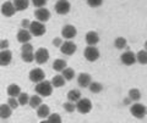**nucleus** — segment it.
<instances>
[{"mask_svg":"<svg viewBox=\"0 0 147 123\" xmlns=\"http://www.w3.org/2000/svg\"><path fill=\"white\" fill-rule=\"evenodd\" d=\"M34 17H36L37 21L43 22L44 23V22L49 21V19H50V11L45 7H38L34 11Z\"/></svg>","mask_w":147,"mask_h":123,"instance_id":"9b49d317","label":"nucleus"},{"mask_svg":"<svg viewBox=\"0 0 147 123\" xmlns=\"http://www.w3.org/2000/svg\"><path fill=\"white\" fill-rule=\"evenodd\" d=\"M49 60V51L45 48H39L36 50L34 53V61L38 65H44L45 62H48Z\"/></svg>","mask_w":147,"mask_h":123,"instance_id":"0eeeda50","label":"nucleus"},{"mask_svg":"<svg viewBox=\"0 0 147 123\" xmlns=\"http://www.w3.org/2000/svg\"><path fill=\"white\" fill-rule=\"evenodd\" d=\"M40 104H42V96L40 95H32V96H30L28 105L32 108H37Z\"/></svg>","mask_w":147,"mask_h":123,"instance_id":"393cba45","label":"nucleus"},{"mask_svg":"<svg viewBox=\"0 0 147 123\" xmlns=\"http://www.w3.org/2000/svg\"><path fill=\"white\" fill-rule=\"evenodd\" d=\"M16 38H17V42H18V43H21V44L28 43L30 40L32 39V34H31V32H30L28 29L22 28V29H20V31L17 32Z\"/></svg>","mask_w":147,"mask_h":123,"instance_id":"2eb2a0df","label":"nucleus"},{"mask_svg":"<svg viewBox=\"0 0 147 123\" xmlns=\"http://www.w3.org/2000/svg\"><path fill=\"white\" fill-rule=\"evenodd\" d=\"M84 56L87 61H90V62H94V61H97L99 56H100V54H99V50L94 47V45H88L86 49H85V51H84Z\"/></svg>","mask_w":147,"mask_h":123,"instance_id":"20e7f679","label":"nucleus"},{"mask_svg":"<svg viewBox=\"0 0 147 123\" xmlns=\"http://www.w3.org/2000/svg\"><path fill=\"white\" fill-rule=\"evenodd\" d=\"M9 45H10V43H9L7 39H3L1 42H0V49L1 50H5L9 48Z\"/></svg>","mask_w":147,"mask_h":123,"instance_id":"58836bf2","label":"nucleus"},{"mask_svg":"<svg viewBox=\"0 0 147 123\" xmlns=\"http://www.w3.org/2000/svg\"><path fill=\"white\" fill-rule=\"evenodd\" d=\"M21 51L22 53H28V51H33V45L28 43H24L21 47Z\"/></svg>","mask_w":147,"mask_h":123,"instance_id":"c9c22d12","label":"nucleus"},{"mask_svg":"<svg viewBox=\"0 0 147 123\" xmlns=\"http://www.w3.org/2000/svg\"><path fill=\"white\" fill-rule=\"evenodd\" d=\"M36 93L40 95V96H43V98H47L49 96V95H52L53 93V85H52V82H49V80H42V82H39V83H37L36 85Z\"/></svg>","mask_w":147,"mask_h":123,"instance_id":"f257e3e1","label":"nucleus"},{"mask_svg":"<svg viewBox=\"0 0 147 123\" xmlns=\"http://www.w3.org/2000/svg\"><path fill=\"white\" fill-rule=\"evenodd\" d=\"M12 60V53L9 49L0 51V66H9Z\"/></svg>","mask_w":147,"mask_h":123,"instance_id":"4468645a","label":"nucleus"},{"mask_svg":"<svg viewBox=\"0 0 147 123\" xmlns=\"http://www.w3.org/2000/svg\"><path fill=\"white\" fill-rule=\"evenodd\" d=\"M75 104H76V110L80 113H84V115L88 113L92 110V101L87 98H81L79 101H76Z\"/></svg>","mask_w":147,"mask_h":123,"instance_id":"423d86ee","label":"nucleus"},{"mask_svg":"<svg viewBox=\"0 0 147 123\" xmlns=\"http://www.w3.org/2000/svg\"><path fill=\"white\" fill-rule=\"evenodd\" d=\"M7 104H9V106H10L12 110H16V108L20 106L17 98H13V96H9V99H7Z\"/></svg>","mask_w":147,"mask_h":123,"instance_id":"f704fd0d","label":"nucleus"},{"mask_svg":"<svg viewBox=\"0 0 147 123\" xmlns=\"http://www.w3.org/2000/svg\"><path fill=\"white\" fill-rule=\"evenodd\" d=\"M120 61L124 63L125 66H132L136 62V54H134L131 50H126L125 53L121 54L120 56Z\"/></svg>","mask_w":147,"mask_h":123,"instance_id":"9d476101","label":"nucleus"},{"mask_svg":"<svg viewBox=\"0 0 147 123\" xmlns=\"http://www.w3.org/2000/svg\"><path fill=\"white\" fill-rule=\"evenodd\" d=\"M76 50H77V45L74 42H71V40H66V42H64L61 44V47H60L61 54H64V55H67V56L74 55V54L76 53Z\"/></svg>","mask_w":147,"mask_h":123,"instance_id":"6e6552de","label":"nucleus"},{"mask_svg":"<svg viewBox=\"0 0 147 123\" xmlns=\"http://www.w3.org/2000/svg\"><path fill=\"white\" fill-rule=\"evenodd\" d=\"M85 40H86V43L88 45H96V44L99 43V35H98L97 32L90 31V32H87L86 33Z\"/></svg>","mask_w":147,"mask_h":123,"instance_id":"f3484780","label":"nucleus"},{"mask_svg":"<svg viewBox=\"0 0 147 123\" xmlns=\"http://www.w3.org/2000/svg\"><path fill=\"white\" fill-rule=\"evenodd\" d=\"M13 6H15L16 11H24L28 9L30 1L28 0H13Z\"/></svg>","mask_w":147,"mask_h":123,"instance_id":"5701e85b","label":"nucleus"},{"mask_svg":"<svg viewBox=\"0 0 147 123\" xmlns=\"http://www.w3.org/2000/svg\"><path fill=\"white\" fill-rule=\"evenodd\" d=\"M130 112H131V115L134 116L135 118H139V120H142V118H145L146 115H147V108L145 105H142L140 102H135V104H132L131 105V107H130Z\"/></svg>","mask_w":147,"mask_h":123,"instance_id":"f03ea898","label":"nucleus"},{"mask_svg":"<svg viewBox=\"0 0 147 123\" xmlns=\"http://www.w3.org/2000/svg\"><path fill=\"white\" fill-rule=\"evenodd\" d=\"M50 115V108L48 105H43L40 104L38 107H37V116L39 118H42V120H47V117Z\"/></svg>","mask_w":147,"mask_h":123,"instance_id":"a211bd4d","label":"nucleus"},{"mask_svg":"<svg viewBox=\"0 0 147 123\" xmlns=\"http://www.w3.org/2000/svg\"><path fill=\"white\" fill-rule=\"evenodd\" d=\"M136 62L141 63V65H147V51L146 50H140L136 54Z\"/></svg>","mask_w":147,"mask_h":123,"instance_id":"bb28decb","label":"nucleus"},{"mask_svg":"<svg viewBox=\"0 0 147 123\" xmlns=\"http://www.w3.org/2000/svg\"><path fill=\"white\" fill-rule=\"evenodd\" d=\"M48 0H32V4L36 6V7H43L45 6Z\"/></svg>","mask_w":147,"mask_h":123,"instance_id":"4c0bfd02","label":"nucleus"},{"mask_svg":"<svg viewBox=\"0 0 147 123\" xmlns=\"http://www.w3.org/2000/svg\"><path fill=\"white\" fill-rule=\"evenodd\" d=\"M17 100H18V104L20 106H25V105H28V101H30V95L27 93H20L17 96Z\"/></svg>","mask_w":147,"mask_h":123,"instance_id":"7c9ffc66","label":"nucleus"},{"mask_svg":"<svg viewBox=\"0 0 147 123\" xmlns=\"http://www.w3.org/2000/svg\"><path fill=\"white\" fill-rule=\"evenodd\" d=\"M88 89L91 93L98 94L103 90V85H102V83H99V82H91V84L88 85Z\"/></svg>","mask_w":147,"mask_h":123,"instance_id":"a878e982","label":"nucleus"},{"mask_svg":"<svg viewBox=\"0 0 147 123\" xmlns=\"http://www.w3.org/2000/svg\"><path fill=\"white\" fill-rule=\"evenodd\" d=\"M28 31L31 32L32 35H34V37H40V35L45 34V32H47V28H45V26H44L43 22L33 21V22H31Z\"/></svg>","mask_w":147,"mask_h":123,"instance_id":"7ed1b4c3","label":"nucleus"},{"mask_svg":"<svg viewBox=\"0 0 147 123\" xmlns=\"http://www.w3.org/2000/svg\"><path fill=\"white\" fill-rule=\"evenodd\" d=\"M52 67L55 72H63L64 68L67 67V63L65 60H63V59H57V60H54Z\"/></svg>","mask_w":147,"mask_h":123,"instance_id":"4be33fe9","label":"nucleus"},{"mask_svg":"<svg viewBox=\"0 0 147 123\" xmlns=\"http://www.w3.org/2000/svg\"><path fill=\"white\" fill-rule=\"evenodd\" d=\"M123 104L125 105V106H127V105H131V104H132V100L127 96V98H125V99L123 100Z\"/></svg>","mask_w":147,"mask_h":123,"instance_id":"79ce46f5","label":"nucleus"},{"mask_svg":"<svg viewBox=\"0 0 147 123\" xmlns=\"http://www.w3.org/2000/svg\"><path fill=\"white\" fill-rule=\"evenodd\" d=\"M54 10L59 15H66L71 10V4L69 0H58L54 5Z\"/></svg>","mask_w":147,"mask_h":123,"instance_id":"39448f33","label":"nucleus"},{"mask_svg":"<svg viewBox=\"0 0 147 123\" xmlns=\"http://www.w3.org/2000/svg\"><path fill=\"white\" fill-rule=\"evenodd\" d=\"M21 59L24 62H27L30 63L32 61H34V54L33 51H28V53H22L21 54Z\"/></svg>","mask_w":147,"mask_h":123,"instance_id":"2f4dec72","label":"nucleus"},{"mask_svg":"<svg viewBox=\"0 0 147 123\" xmlns=\"http://www.w3.org/2000/svg\"><path fill=\"white\" fill-rule=\"evenodd\" d=\"M91 76L88 73H85V72H82V73L79 74L77 77V84H79L81 88H88V85L91 84Z\"/></svg>","mask_w":147,"mask_h":123,"instance_id":"dca6fc26","label":"nucleus"},{"mask_svg":"<svg viewBox=\"0 0 147 123\" xmlns=\"http://www.w3.org/2000/svg\"><path fill=\"white\" fill-rule=\"evenodd\" d=\"M0 42H1V39H0Z\"/></svg>","mask_w":147,"mask_h":123,"instance_id":"c03bdc74","label":"nucleus"},{"mask_svg":"<svg viewBox=\"0 0 147 123\" xmlns=\"http://www.w3.org/2000/svg\"><path fill=\"white\" fill-rule=\"evenodd\" d=\"M6 93L9 96H13V98H17L18 96V94L21 93V88H20V85H17V84H10L7 86V89H6Z\"/></svg>","mask_w":147,"mask_h":123,"instance_id":"412c9836","label":"nucleus"},{"mask_svg":"<svg viewBox=\"0 0 147 123\" xmlns=\"http://www.w3.org/2000/svg\"><path fill=\"white\" fill-rule=\"evenodd\" d=\"M91 7H98L103 4V0H86Z\"/></svg>","mask_w":147,"mask_h":123,"instance_id":"e433bc0d","label":"nucleus"},{"mask_svg":"<svg viewBox=\"0 0 147 123\" xmlns=\"http://www.w3.org/2000/svg\"><path fill=\"white\" fill-rule=\"evenodd\" d=\"M63 77L65 78L66 80H72L74 77H75V71L74 68H70V67H65L63 70Z\"/></svg>","mask_w":147,"mask_h":123,"instance_id":"c756f323","label":"nucleus"},{"mask_svg":"<svg viewBox=\"0 0 147 123\" xmlns=\"http://www.w3.org/2000/svg\"><path fill=\"white\" fill-rule=\"evenodd\" d=\"M47 122L49 123H60L61 122V116L59 113H50L47 117Z\"/></svg>","mask_w":147,"mask_h":123,"instance_id":"473e14b6","label":"nucleus"},{"mask_svg":"<svg viewBox=\"0 0 147 123\" xmlns=\"http://www.w3.org/2000/svg\"><path fill=\"white\" fill-rule=\"evenodd\" d=\"M81 99V92L79 89H71L70 92L67 93V100L72 102H76Z\"/></svg>","mask_w":147,"mask_h":123,"instance_id":"b1692460","label":"nucleus"},{"mask_svg":"<svg viewBox=\"0 0 147 123\" xmlns=\"http://www.w3.org/2000/svg\"><path fill=\"white\" fill-rule=\"evenodd\" d=\"M129 98H130L132 101H139V100L141 99V92L139 89H136V88H134V89H130L129 90V95H127Z\"/></svg>","mask_w":147,"mask_h":123,"instance_id":"c85d7f7f","label":"nucleus"},{"mask_svg":"<svg viewBox=\"0 0 147 123\" xmlns=\"http://www.w3.org/2000/svg\"><path fill=\"white\" fill-rule=\"evenodd\" d=\"M0 11H1V13L5 17H11L15 15V12H16V9L15 6H13V3L11 1H5L1 5V9H0Z\"/></svg>","mask_w":147,"mask_h":123,"instance_id":"ddd939ff","label":"nucleus"},{"mask_svg":"<svg viewBox=\"0 0 147 123\" xmlns=\"http://www.w3.org/2000/svg\"><path fill=\"white\" fill-rule=\"evenodd\" d=\"M63 107H64V110H65L66 112H74V111L76 110V104L72 102V101H69V100H67L66 102H64Z\"/></svg>","mask_w":147,"mask_h":123,"instance_id":"72a5a7b5","label":"nucleus"},{"mask_svg":"<svg viewBox=\"0 0 147 123\" xmlns=\"http://www.w3.org/2000/svg\"><path fill=\"white\" fill-rule=\"evenodd\" d=\"M12 115V108L9 106V104H1L0 105V118L1 120H7Z\"/></svg>","mask_w":147,"mask_h":123,"instance_id":"6ab92c4d","label":"nucleus"},{"mask_svg":"<svg viewBox=\"0 0 147 123\" xmlns=\"http://www.w3.org/2000/svg\"><path fill=\"white\" fill-rule=\"evenodd\" d=\"M50 82H52L53 88H61V86L65 85L66 79L63 77V74H57V76H54V77H53Z\"/></svg>","mask_w":147,"mask_h":123,"instance_id":"aec40b11","label":"nucleus"},{"mask_svg":"<svg viewBox=\"0 0 147 123\" xmlns=\"http://www.w3.org/2000/svg\"><path fill=\"white\" fill-rule=\"evenodd\" d=\"M144 47H145V50H146V51H147V40H146V42H145V45H144Z\"/></svg>","mask_w":147,"mask_h":123,"instance_id":"37998d69","label":"nucleus"},{"mask_svg":"<svg viewBox=\"0 0 147 123\" xmlns=\"http://www.w3.org/2000/svg\"><path fill=\"white\" fill-rule=\"evenodd\" d=\"M114 47H115L118 50L125 49V48L127 47L126 39H125V38H123V37H118V38H115V40H114Z\"/></svg>","mask_w":147,"mask_h":123,"instance_id":"cd10ccee","label":"nucleus"},{"mask_svg":"<svg viewBox=\"0 0 147 123\" xmlns=\"http://www.w3.org/2000/svg\"><path fill=\"white\" fill-rule=\"evenodd\" d=\"M76 34H77V29L72 25H65L61 29V37H64L67 40H71L72 38H75Z\"/></svg>","mask_w":147,"mask_h":123,"instance_id":"f8f14e48","label":"nucleus"},{"mask_svg":"<svg viewBox=\"0 0 147 123\" xmlns=\"http://www.w3.org/2000/svg\"><path fill=\"white\" fill-rule=\"evenodd\" d=\"M30 25H31V21L30 20H27V19H25V20H22L21 21V27L22 28H30Z\"/></svg>","mask_w":147,"mask_h":123,"instance_id":"a19ab883","label":"nucleus"},{"mask_svg":"<svg viewBox=\"0 0 147 123\" xmlns=\"http://www.w3.org/2000/svg\"><path fill=\"white\" fill-rule=\"evenodd\" d=\"M30 80L33 82V83H39V82H42L45 79V73L42 68L37 67V68H33V70H31L30 72Z\"/></svg>","mask_w":147,"mask_h":123,"instance_id":"1a4fd4ad","label":"nucleus"},{"mask_svg":"<svg viewBox=\"0 0 147 123\" xmlns=\"http://www.w3.org/2000/svg\"><path fill=\"white\" fill-rule=\"evenodd\" d=\"M63 43H64V42H63V39H61V38H59V37L53 39V45H54V47H57V48H60Z\"/></svg>","mask_w":147,"mask_h":123,"instance_id":"ea45409f","label":"nucleus"}]
</instances>
